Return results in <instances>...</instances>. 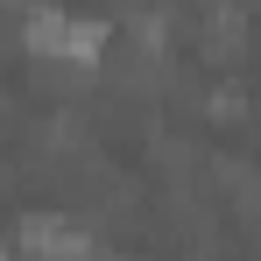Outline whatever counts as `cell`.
I'll return each instance as SVG.
<instances>
[{
    "mask_svg": "<svg viewBox=\"0 0 261 261\" xmlns=\"http://www.w3.org/2000/svg\"><path fill=\"white\" fill-rule=\"evenodd\" d=\"M0 261H7V247H0Z\"/></svg>",
    "mask_w": 261,
    "mask_h": 261,
    "instance_id": "6da1fadb",
    "label": "cell"
}]
</instances>
